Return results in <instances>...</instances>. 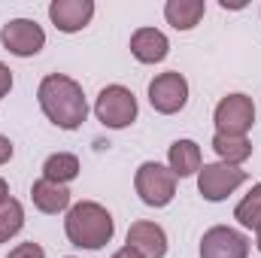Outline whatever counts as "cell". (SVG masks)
I'll return each instance as SVG.
<instances>
[{"label": "cell", "mask_w": 261, "mask_h": 258, "mask_svg": "<svg viewBox=\"0 0 261 258\" xmlns=\"http://www.w3.org/2000/svg\"><path fill=\"white\" fill-rule=\"evenodd\" d=\"M234 219H237L243 228H252V231H258L261 228V183L258 186H252V192L237 203Z\"/></svg>", "instance_id": "ac0fdd59"}, {"label": "cell", "mask_w": 261, "mask_h": 258, "mask_svg": "<svg viewBox=\"0 0 261 258\" xmlns=\"http://www.w3.org/2000/svg\"><path fill=\"white\" fill-rule=\"evenodd\" d=\"M128 246H134L143 258L167 255V234L155 222H134L128 228Z\"/></svg>", "instance_id": "8fae6325"}, {"label": "cell", "mask_w": 261, "mask_h": 258, "mask_svg": "<svg viewBox=\"0 0 261 258\" xmlns=\"http://www.w3.org/2000/svg\"><path fill=\"white\" fill-rule=\"evenodd\" d=\"M243 183H246V170L243 167L222 164V161L203 164L197 170V192L203 194V200H213V203H219L228 194H234Z\"/></svg>", "instance_id": "5b68a950"}, {"label": "cell", "mask_w": 261, "mask_h": 258, "mask_svg": "<svg viewBox=\"0 0 261 258\" xmlns=\"http://www.w3.org/2000/svg\"><path fill=\"white\" fill-rule=\"evenodd\" d=\"M213 149H216L219 161L231 164V167H240L252 155V143L246 137H231V134H216L213 137Z\"/></svg>", "instance_id": "2e32d148"}, {"label": "cell", "mask_w": 261, "mask_h": 258, "mask_svg": "<svg viewBox=\"0 0 261 258\" xmlns=\"http://www.w3.org/2000/svg\"><path fill=\"white\" fill-rule=\"evenodd\" d=\"M49 18L58 31L76 34L94 18V3L91 0H52L49 3Z\"/></svg>", "instance_id": "30bf717a"}, {"label": "cell", "mask_w": 261, "mask_h": 258, "mask_svg": "<svg viewBox=\"0 0 261 258\" xmlns=\"http://www.w3.org/2000/svg\"><path fill=\"white\" fill-rule=\"evenodd\" d=\"M213 122H216V134H231V137H246L252 125H255V107H252V97L246 94H228L219 100L216 113H213Z\"/></svg>", "instance_id": "8992f818"}, {"label": "cell", "mask_w": 261, "mask_h": 258, "mask_svg": "<svg viewBox=\"0 0 261 258\" xmlns=\"http://www.w3.org/2000/svg\"><path fill=\"white\" fill-rule=\"evenodd\" d=\"M255 246H258V252H261V228L255 231Z\"/></svg>", "instance_id": "d4e9b609"}, {"label": "cell", "mask_w": 261, "mask_h": 258, "mask_svg": "<svg viewBox=\"0 0 261 258\" xmlns=\"http://www.w3.org/2000/svg\"><path fill=\"white\" fill-rule=\"evenodd\" d=\"M203 12H206L203 0H167L164 3V18L176 31H192L197 21L203 18Z\"/></svg>", "instance_id": "9a60e30c"}, {"label": "cell", "mask_w": 261, "mask_h": 258, "mask_svg": "<svg viewBox=\"0 0 261 258\" xmlns=\"http://www.w3.org/2000/svg\"><path fill=\"white\" fill-rule=\"evenodd\" d=\"M134 189L146 207H167L176 194V176L158 161H143L134 176Z\"/></svg>", "instance_id": "3957f363"}, {"label": "cell", "mask_w": 261, "mask_h": 258, "mask_svg": "<svg viewBox=\"0 0 261 258\" xmlns=\"http://www.w3.org/2000/svg\"><path fill=\"white\" fill-rule=\"evenodd\" d=\"M37 100L46 119L61 131H76L88 119V100H85L82 85L64 73H49L37 88Z\"/></svg>", "instance_id": "6da1fadb"}, {"label": "cell", "mask_w": 261, "mask_h": 258, "mask_svg": "<svg viewBox=\"0 0 261 258\" xmlns=\"http://www.w3.org/2000/svg\"><path fill=\"white\" fill-rule=\"evenodd\" d=\"M9 88H12V70L0 61V97H6Z\"/></svg>", "instance_id": "44dd1931"}, {"label": "cell", "mask_w": 261, "mask_h": 258, "mask_svg": "<svg viewBox=\"0 0 261 258\" xmlns=\"http://www.w3.org/2000/svg\"><path fill=\"white\" fill-rule=\"evenodd\" d=\"M21 228H24V207L15 197H9L0 207V243H6L9 237H15Z\"/></svg>", "instance_id": "d6986e66"}, {"label": "cell", "mask_w": 261, "mask_h": 258, "mask_svg": "<svg viewBox=\"0 0 261 258\" xmlns=\"http://www.w3.org/2000/svg\"><path fill=\"white\" fill-rule=\"evenodd\" d=\"M67 258H76V255H67Z\"/></svg>", "instance_id": "484cf974"}, {"label": "cell", "mask_w": 261, "mask_h": 258, "mask_svg": "<svg viewBox=\"0 0 261 258\" xmlns=\"http://www.w3.org/2000/svg\"><path fill=\"white\" fill-rule=\"evenodd\" d=\"M200 258H249V240L228 225H216L200 237Z\"/></svg>", "instance_id": "9c48e42d"}, {"label": "cell", "mask_w": 261, "mask_h": 258, "mask_svg": "<svg viewBox=\"0 0 261 258\" xmlns=\"http://www.w3.org/2000/svg\"><path fill=\"white\" fill-rule=\"evenodd\" d=\"M113 258H143V255H140V252H137L134 246H128V243H125V246H122L119 252H113Z\"/></svg>", "instance_id": "603a6c76"}, {"label": "cell", "mask_w": 261, "mask_h": 258, "mask_svg": "<svg viewBox=\"0 0 261 258\" xmlns=\"http://www.w3.org/2000/svg\"><path fill=\"white\" fill-rule=\"evenodd\" d=\"M79 176V158L76 155H70V152H55V155H49L46 158V164H43V179H52V183H73Z\"/></svg>", "instance_id": "e0dca14e"}, {"label": "cell", "mask_w": 261, "mask_h": 258, "mask_svg": "<svg viewBox=\"0 0 261 258\" xmlns=\"http://www.w3.org/2000/svg\"><path fill=\"white\" fill-rule=\"evenodd\" d=\"M94 116H97V122L103 128H113V131L128 128L137 119V97H134V91L125 88V85H107L97 94Z\"/></svg>", "instance_id": "277c9868"}, {"label": "cell", "mask_w": 261, "mask_h": 258, "mask_svg": "<svg viewBox=\"0 0 261 258\" xmlns=\"http://www.w3.org/2000/svg\"><path fill=\"white\" fill-rule=\"evenodd\" d=\"M6 258H46V252H43V246H40V243H34V240H31V243H18V246H15Z\"/></svg>", "instance_id": "ffe728a7"}, {"label": "cell", "mask_w": 261, "mask_h": 258, "mask_svg": "<svg viewBox=\"0 0 261 258\" xmlns=\"http://www.w3.org/2000/svg\"><path fill=\"white\" fill-rule=\"evenodd\" d=\"M170 52V40L158 31V28H140L130 37V55L140 64H158L164 61Z\"/></svg>", "instance_id": "7c38bea8"}, {"label": "cell", "mask_w": 261, "mask_h": 258, "mask_svg": "<svg viewBox=\"0 0 261 258\" xmlns=\"http://www.w3.org/2000/svg\"><path fill=\"white\" fill-rule=\"evenodd\" d=\"M0 43H3L6 52H12L18 58H31L46 46V31L31 18H12V21L3 24Z\"/></svg>", "instance_id": "ba28073f"}, {"label": "cell", "mask_w": 261, "mask_h": 258, "mask_svg": "<svg viewBox=\"0 0 261 258\" xmlns=\"http://www.w3.org/2000/svg\"><path fill=\"white\" fill-rule=\"evenodd\" d=\"M67 240L79 249H100L113 240L116 234V222L110 216L107 207L94 203V200H79L67 210L64 219Z\"/></svg>", "instance_id": "7a4b0ae2"}, {"label": "cell", "mask_w": 261, "mask_h": 258, "mask_svg": "<svg viewBox=\"0 0 261 258\" xmlns=\"http://www.w3.org/2000/svg\"><path fill=\"white\" fill-rule=\"evenodd\" d=\"M31 200L40 213L46 216H58L70 210V189L61 183H52V179H37L34 189H31Z\"/></svg>", "instance_id": "4fadbf2b"}, {"label": "cell", "mask_w": 261, "mask_h": 258, "mask_svg": "<svg viewBox=\"0 0 261 258\" xmlns=\"http://www.w3.org/2000/svg\"><path fill=\"white\" fill-rule=\"evenodd\" d=\"M167 161H170V170L176 179H186V176H195L197 170L203 167V158H200V146L195 140H176L167 152Z\"/></svg>", "instance_id": "5bb4252c"}, {"label": "cell", "mask_w": 261, "mask_h": 258, "mask_svg": "<svg viewBox=\"0 0 261 258\" xmlns=\"http://www.w3.org/2000/svg\"><path fill=\"white\" fill-rule=\"evenodd\" d=\"M12 152H15V149H12V143L0 134V164H6V161L12 158Z\"/></svg>", "instance_id": "7402d4cb"}, {"label": "cell", "mask_w": 261, "mask_h": 258, "mask_svg": "<svg viewBox=\"0 0 261 258\" xmlns=\"http://www.w3.org/2000/svg\"><path fill=\"white\" fill-rule=\"evenodd\" d=\"M9 200V186H6V179H0V207Z\"/></svg>", "instance_id": "cb8c5ba5"}, {"label": "cell", "mask_w": 261, "mask_h": 258, "mask_svg": "<svg viewBox=\"0 0 261 258\" xmlns=\"http://www.w3.org/2000/svg\"><path fill=\"white\" fill-rule=\"evenodd\" d=\"M149 104L155 113L161 116H173L189 104V82L182 73L170 70V73H158L149 82Z\"/></svg>", "instance_id": "52a82bcc"}]
</instances>
